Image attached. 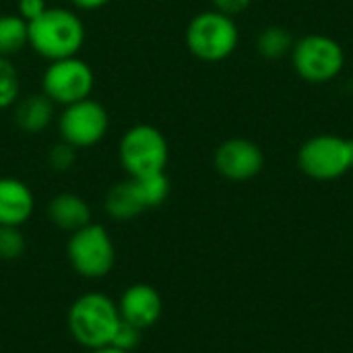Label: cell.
<instances>
[{
  "label": "cell",
  "mask_w": 353,
  "mask_h": 353,
  "mask_svg": "<svg viewBox=\"0 0 353 353\" xmlns=\"http://www.w3.org/2000/svg\"><path fill=\"white\" fill-rule=\"evenodd\" d=\"M120 323L118 304L99 292L79 296L68 310V331L72 339L91 352L110 345Z\"/></svg>",
  "instance_id": "cell-1"
},
{
  "label": "cell",
  "mask_w": 353,
  "mask_h": 353,
  "mask_svg": "<svg viewBox=\"0 0 353 353\" xmlns=\"http://www.w3.org/2000/svg\"><path fill=\"white\" fill-rule=\"evenodd\" d=\"M85 41L83 21L66 8H46L29 23V46L48 60L77 56Z\"/></svg>",
  "instance_id": "cell-2"
},
{
  "label": "cell",
  "mask_w": 353,
  "mask_h": 353,
  "mask_svg": "<svg viewBox=\"0 0 353 353\" xmlns=\"http://www.w3.org/2000/svg\"><path fill=\"white\" fill-rule=\"evenodd\" d=\"M66 254L74 273L85 279H103L116 265L114 240L99 223H89L72 232Z\"/></svg>",
  "instance_id": "cell-3"
},
{
  "label": "cell",
  "mask_w": 353,
  "mask_h": 353,
  "mask_svg": "<svg viewBox=\"0 0 353 353\" xmlns=\"http://www.w3.org/2000/svg\"><path fill=\"white\" fill-rule=\"evenodd\" d=\"M170 147L163 132L151 124L128 128L120 141V163L130 178L165 172Z\"/></svg>",
  "instance_id": "cell-4"
},
{
  "label": "cell",
  "mask_w": 353,
  "mask_h": 353,
  "mask_svg": "<svg viewBox=\"0 0 353 353\" xmlns=\"http://www.w3.org/2000/svg\"><path fill=\"white\" fill-rule=\"evenodd\" d=\"M238 37L234 19L219 10L196 14L186 29L188 50L205 62H219L232 56L238 46Z\"/></svg>",
  "instance_id": "cell-5"
},
{
  "label": "cell",
  "mask_w": 353,
  "mask_h": 353,
  "mask_svg": "<svg viewBox=\"0 0 353 353\" xmlns=\"http://www.w3.org/2000/svg\"><path fill=\"white\" fill-rule=\"evenodd\" d=\"M300 170L314 180H335L353 168V141L319 134L306 141L298 151Z\"/></svg>",
  "instance_id": "cell-6"
},
{
  "label": "cell",
  "mask_w": 353,
  "mask_h": 353,
  "mask_svg": "<svg viewBox=\"0 0 353 353\" xmlns=\"http://www.w3.org/2000/svg\"><path fill=\"white\" fill-rule=\"evenodd\" d=\"M296 72L308 83H327L335 79L345 62L343 48L329 35L312 33L302 37L292 48Z\"/></svg>",
  "instance_id": "cell-7"
},
{
  "label": "cell",
  "mask_w": 353,
  "mask_h": 353,
  "mask_svg": "<svg viewBox=\"0 0 353 353\" xmlns=\"http://www.w3.org/2000/svg\"><path fill=\"white\" fill-rule=\"evenodd\" d=\"M41 87L52 103L70 105L91 95L93 70L85 60H79L77 56L54 60L43 72Z\"/></svg>",
  "instance_id": "cell-8"
},
{
  "label": "cell",
  "mask_w": 353,
  "mask_h": 353,
  "mask_svg": "<svg viewBox=\"0 0 353 353\" xmlns=\"http://www.w3.org/2000/svg\"><path fill=\"white\" fill-rule=\"evenodd\" d=\"M108 112L99 101L81 99L77 103L64 105V112L58 118V130L64 143L74 149H85L97 145L108 132Z\"/></svg>",
  "instance_id": "cell-9"
},
{
  "label": "cell",
  "mask_w": 353,
  "mask_h": 353,
  "mask_svg": "<svg viewBox=\"0 0 353 353\" xmlns=\"http://www.w3.org/2000/svg\"><path fill=\"white\" fill-rule=\"evenodd\" d=\"M263 165L265 155L261 147L248 139H230L215 151V170L232 182H246L254 178Z\"/></svg>",
  "instance_id": "cell-10"
},
{
  "label": "cell",
  "mask_w": 353,
  "mask_h": 353,
  "mask_svg": "<svg viewBox=\"0 0 353 353\" xmlns=\"http://www.w3.org/2000/svg\"><path fill=\"white\" fill-rule=\"evenodd\" d=\"M120 319L141 331L153 327L163 312V302L157 290L149 283H134L124 290L118 302Z\"/></svg>",
  "instance_id": "cell-11"
},
{
  "label": "cell",
  "mask_w": 353,
  "mask_h": 353,
  "mask_svg": "<svg viewBox=\"0 0 353 353\" xmlns=\"http://www.w3.org/2000/svg\"><path fill=\"white\" fill-rule=\"evenodd\" d=\"M35 209L31 188L17 178H0V225L21 228Z\"/></svg>",
  "instance_id": "cell-12"
},
{
  "label": "cell",
  "mask_w": 353,
  "mask_h": 353,
  "mask_svg": "<svg viewBox=\"0 0 353 353\" xmlns=\"http://www.w3.org/2000/svg\"><path fill=\"white\" fill-rule=\"evenodd\" d=\"M50 221L62 232H77L91 223V209L85 199L72 192L56 194L48 205Z\"/></svg>",
  "instance_id": "cell-13"
},
{
  "label": "cell",
  "mask_w": 353,
  "mask_h": 353,
  "mask_svg": "<svg viewBox=\"0 0 353 353\" xmlns=\"http://www.w3.org/2000/svg\"><path fill=\"white\" fill-rule=\"evenodd\" d=\"M52 114L54 103L46 93L27 95L14 101V124L27 134H37L46 130L48 124L52 122Z\"/></svg>",
  "instance_id": "cell-14"
},
{
  "label": "cell",
  "mask_w": 353,
  "mask_h": 353,
  "mask_svg": "<svg viewBox=\"0 0 353 353\" xmlns=\"http://www.w3.org/2000/svg\"><path fill=\"white\" fill-rule=\"evenodd\" d=\"M105 211L112 219H118V221H128V219H134L139 217L145 209L139 192H137V186L132 182V178L120 182V184H114L108 194H105Z\"/></svg>",
  "instance_id": "cell-15"
},
{
  "label": "cell",
  "mask_w": 353,
  "mask_h": 353,
  "mask_svg": "<svg viewBox=\"0 0 353 353\" xmlns=\"http://www.w3.org/2000/svg\"><path fill=\"white\" fill-rule=\"evenodd\" d=\"M29 43V23L17 14L0 17V56L10 58Z\"/></svg>",
  "instance_id": "cell-16"
},
{
  "label": "cell",
  "mask_w": 353,
  "mask_h": 353,
  "mask_svg": "<svg viewBox=\"0 0 353 353\" xmlns=\"http://www.w3.org/2000/svg\"><path fill=\"white\" fill-rule=\"evenodd\" d=\"M132 182L137 186V192H139L145 209H155V207L163 205L170 194V180H168L165 172L132 178Z\"/></svg>",
  "instance_id": "cell-17"
},
{
  "label": "cell",
  "mask_w": 353,
  "mask_h": 353,
  "mask_svg": "<svg viewBox=\"0 0 353 353\" xmlns=\"http://www.w3.org/2000/svg\"><path fill=\"white\" fill-rule=\"evenodd\" d=\"M256 46H259V52L265 58L277 60V58H283L294 48V39H292L290 31L283 29V27H267L259 35Z\"/></svg>",
  "instance_id": "cell-18"
},
{
  "label": "cell",
  "mask_w": 353,
  "mask_h": 353,
  "mask_svg": "<svg viewBox=\"0 0 353 353\" xmlns=\"http://www.w3.org/2000/svg\"><path fill=\"white\" fill-rule=\"evenodd\" d=\"M19 99V72L8 58L0 56V110L14 105Z\"/></svg>",
  "instance_id": "cell-19"
},
{
  "label": "cell",
  "mask_w": 353,
  "mask_h": 353,
  "mask_svg": "<svg viewBox=\"0 0 353 353\" xmlns=\"http://www.w3.org/2000/svg\"><path fill=\"white\" fill-rule=\"evenodd\" d=\"M25 252V236L14 225H0V261H17Z\"/></svg>",
  "instance_id": "cell-20"
},
{
  "label": "cell",
  "mask_w": 353,
  "mask_h": 353,
  "mask_svg": "<svg viewBox=\"0 0 353 353\" xmlns=\"http://www.w3.org/2000/svg\"><path fill=\"white\" fill-rule=\"evenodd\" d=\"M141 333H143L141 329H137V327H132V325H128V323L122 321L118 325L116 335H114V339H112L110 345H114V347H118L122 352L132 353L139 347V343H141Z\"/></svg>",
  "instance_id": "cell-21"
},
{
  "label": "cell",
  "mask_w": 353,
  "mask_h": 353,
  "mask_svg": "<svg viewBox=\"0 0 353 353\" xmlns=\"http://www.w3.org/2000/svg\"><path fill=\"white\" fill-rule=\"evenodd\" d=\"M74 147L72 145H68V143H58V145H54L52 149H50V153H48V161H50V165L54 168V170H58V172H66V170H70L72 168V163H74Z\"/></svg>",
  "instance_id": "cell-22"
},
{
  "label": "cell",
  "mask_w": 353,
  "mask_h": 353,
  "mask_svg": "<svg viewBox=\"0 0 353 353\" xmlns=\"http://www.w3.org/2000/svg\"><path fill=\"white\" fill-rule=\"evenodd\" d=\"M46 0H19V17L27 23L35 21L41 12H46Z\"/></svg>",
  "instance_id": "cell-23"
},
{
  "label": "cell",
  "mask_w": 353,
  "mask_h": 353,
  "mask_svg": "<svg viewBox=\"0 0 353 353\" xmlns=\"http://www.w3.org/2000/svg\"><path fill=\"white\" fill-rule=\"evenodd\" d=\"M213 2H215V6H217L219 12L232 17V14H238V12L246 10L252 0H213Z\"/></svg>",
  "instance_id": "cell-24"
},
{
  "label": "cell",
  "mask_w": 353,
  "mask_h": 353,
  "mask_svg": "<svg viewBox=\"0 0 353 353\" xmlns=\"http://www.w3.org/2000/svg\"><path fill=\"white\" fill-rule=\"evenodd\" d=\"M79 8H87V10H91V8H99V6H103V4H108L110 0H72Z\"/></svg>",
  "instance_id": "cell-25"
},
{
  "label": "cell",
  "mask_w": 353,
  "mask_h": 353,
  "mask_svg": "<svg viewBox=\"0 0 353 353\" xmlns=\"http://www.w3.org/2000/svg\"><path fill=\"white\" fill-rule=\"evenodd\" d=\"M91 353H128V352H122V350H118V347H114V345H105V347L93 350Z\"/></svg>",
  "instance_id": "cell-26"
}]
</instances>
